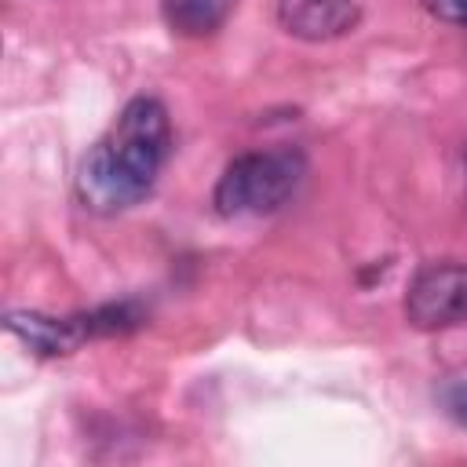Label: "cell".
Returning <instances> with one entry per match:
<instances>
[{
    "label": "cell",
    "mask_w": 467,
    "mask_h": 467,
    "mask_svg": "<svg viewBox=\"0 0 467 467\" xmlns=\"http://www.w3.org/2000/svg\"><path fill=\"white\" fill-rule=\"evenodd\" d=\"M405 317L420 332L467 325V263H431L405 292Z\"/></svg>",
    "instance_id": "cell-3"
},
{
    "label": "cell",
    "mask_w": 467,
    "mask_h": 467,
    "mask_svg": "<svg viewBox=\"0 0 467 467\" xmlns=\"http://www.w3.org/2000/svg\"><path fill=\"white\" fill-rule=\"evenodd\" d=\"M171 153V120L168 109L139 95L131 99L109 131L80 157L77 197L95 215H117L150 197L164 161Z\"/></svg>",
    "instance_id": "cell-1"
},
{
    "label": "cell",
    "mask_w": 467,
    "mask_h": 467,
    "mask_svg": "<svg viewBox=\"0 0 467 467\" xmlns=\"http://www.w3.org/2000/svg\"><path fill=\"white\" fill-rule=\"evenodd\" d=\"M161 11H164V22L171 26V33L208 36L230 18L234 0H161Z\"/></svg>",
    "instance_id": "cell-6"
},
{
    "label": "cell",
    "mask_w": 467,
    "mask_h": 467,
    "mask_svg": "<svg viewBox=\"0 0 467 467\" xmlns=\"http://www.w3.org/2000/svg\"><path fill=\"white\" fill-rule=\"evenodd\" d=\"M431 11H434L441 22L467 26V0H431Z\"/></svg>",
    "instance_id": "cell-7"
},
{
    "label": "cell",
    "mask_w": 467,
    "mask_h": 467,
    "mask_svg": "<svg viewBox=\"0 0 467 467\" xmlns=\"http://www.w3.org/2000/svg\"><path fill=\"white\" fill-rule=\"evenodd\" d=\"M358 18L361 11L354 0H277V22L285 26V33L310 44L347 36Z\"/></svg>",
    "instance_id": "cell-4"
},
{
    "label": "cell",
    "mask_w": 467,
    "mask_h": 467,
    "mask_svg": "<svg viewBox=\"0 0 467 467\" xmlns=\"http://www.w3.org/2000/svg\"><path fill=\"white\" fill-rule=\"evenodd\" d=\"M4 325H7V332L15 339H22L40 358H66L84 339H91L80 314H73V317H47V314H36V310H11L4 317Z\"/></svg>",
    "instance_id": "cell-5"
},
{
    "label": "cell",
    "mask_w": 467,
    "mask_h": 467,
    "mask_svg": "<svg viewBox=\"0 0 467 467\" xmlns=\"http://www.w3.org/2000/svg\"><path fill=\"white\" fill-rule=\"evenodd\" d=\"M303 179V157L296 150H255L234 157L212 193V204L226 219L277 212Z\"/></svg>",
    "instance_id": "cell-2"
}]
</instances>
